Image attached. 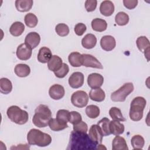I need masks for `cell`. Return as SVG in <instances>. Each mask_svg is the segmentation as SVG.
I'll list each match as a JSON object with an SVG mask.
<instances>
[{"label":"cell","instance_id":"cell-1","mask_svg":"<svg viewBox=\"0 0 150 150\" xmlns=\"http://www.w3.org/2000/svg\"><path fill=\"white\" fill-rule=\"evenodd\" d=\"M97 145L87 133L73 130L70 133L66 149L67 150H94L97 149Z\"/></svg>","mask_w":150,"mask_h":150},{"label":"cell","instance_id":"cell-29","mask_svg":"<svg viewBox=\"0 0 150 150\" xmlns=\"http://www.w3.org/2000/svg\"><path fill=\"white\" fill-rule=\"evenodd\" d=\"M138 49L142 53L150 49V43L149 39L145 36H141L137 38L136 41Z\"/></svg>","mask_w":150,"mask_h":150},{"label":"cell","instance_id":"cell-28","mask_svg":"<svg viewBox=\"0 0 150 150\" xmlns=\"http://www.w3.org/2000/svg\"><path fill=\"white\" fill-rule=\"evenodd\" d=\"M49 126L51 130L54 131H59L67 128L69 126L67 123H64L59 121L56 118H51L49 122Z\"/></svg>","mask_w":150,"mask_h":150},{"label":"cell","instance_id":"cell-41","mask_svg":"<svg viewBox=\"0 0 150 150\" xmlns=\"http://www.w3.org/2000/svg\"><path fill=\"white\" fill-rule=\"evenodd\" d=\"M73 130L77 132H84L87 133L88 131V126L87 124L84 122V121H81L79 123L73 125Z\"/></svg>","mask_w":150,"mask_h":150},{"label":"cell","instance_id":"cell-33","mask_svg":"<svg viewBox=\"0 0 150 150\" xmlns=\"http://www.w3.org/2000/svg\"><path fill=\"white\" fill-rule=\"evenodd\" d=\"M131 143L132 148L134 149H142L145 144L144 138L141 135H134L131 139Z\"/></svg>","mask_w":150,"mask_h":150},{"label":"cell","instance_id":"cell-20","mask_svg":"<svg viewBox=\"0 0 150 150\" xmlns=\"http://www.w3.org/2000/svg\"><path fill=\"white\" fill-rule=\"evenodd\" d=\"M97 43V38L96 36L91 33H88L84 36L81 40L82 46L87 49H90L95 47Z\"/></svg>","mask_w":150,"mask_h":150},{"label":"cell","instance_id":"cell-31","mask_svg":"<svg viewBox=\"0 0 150 150\" xmlns=\"http://www.w3.org/2000/svg\"><path fill=\"white\" fill-rule=\"evenodd\" d=\"M109 114L112 120L122 122L126 121V119L124 117L121 110L117 107H111L109 110Z\"/></svg>","mask_w":150,"mask_h":150},{"label":"cell","instance_id":"cell-32","mask_svg":"<svg viewBox=\"0 0 150 150\" xmlns=\"http://www.w3.org/2000/svg\"><path fill=\"white\" fill-rule=\"evenodd\" d=\"M110 122V120L108 118L104 117L97 122V125L100 127L104 136H108L111 134L109 127Z\"/></svg>","mask_w":150,"mask_h":150},{"label":"cell","instance_id":"cell-15","mask_svg":"<svg viewBox=\"0 0 150 150\" xmlns=\"http://www.w3.org/2000/svg\"><path fill=\"white\" fill-rule=\"evenodd\" d=\"M40 42V36L39 33L35 32L29 33L25 37V43L32 49L36 47Z\"/></svg>","mask_w":150,"mask_h":150},{"label":"cell","instance_id":"cell-40","mask_svg":"<svg viewBox=\"0 0 150 150\" xmlns=\"http://www.w3.org/2000/svg\"><path fill=\"white\" fill-rule=\"evenodd\" d=\"M81 121H82V117L81 114L79 112L75 111L70 112L69 122L70 124L73 125H75L79 123Z\"/></svg>","mask_w":150,"mask_h":150},{"label":"cell","instance_id":"cell-39","mask_svg":"<svg viewBox=\"0 0 150 150\" xmlns=\"http://www.w3.org/2000/svg\"><path fill=\"white\" fill-rule=\"evenodd\" d=\"M69 71V66L67 64L63 63L62 67L58 70L54 71V74L56 77L62 79V78H64L67 74Z\"/></svg>","mask_w":150,"mask_h":150},{"label":"cell","instance_id":"cell-43","mask_svg":"<svg viewBox=\"0 0 150 150\" xmlns=\"http://www.w3.org/2000/svg\"><path fill=\"white\" fill-rule=\"evenodd\" d=\"M97 5L96 0H87L85 1V8L87 12H90L94 11Z\"/></svg>","mask_w":150,"mask_h":150},{"label":"cell","instance_id":"cell-4","mask_svg":"<svg viewBox=\"0 0 150 150\" xmlns=\"http://www.w3.org/2000/svg\"><path fill=\"white\" fill-rule=\"evenodd\" d=\"M146 104V101L143 97H136L132 100L129 112V118L131 120L139 121L142 118Z\"/></svg>","mask_w":150,"mask_h":150},{"label":"cell","instance_id":"cell-7","mask_svg":"<svg viewBox=\"0 0 150 150\" xmlns=\"http://www.w3.org/2000/svg\"><path fill=\"white\" fill-rule=\"evenodd\" d=\"M72 104L78 108H83L87 105L88 102V96L87 93L83 90H78L74 92L71 96Z\"/></svg>","mask_w":150,"mask_h":150},{"label":"cell","instance_id":"cell-42","mask_svg":"<svg viewBox=\"0 0 150 150\" xmlns=\"http://www.w3.org/2000/svg\"><path fill=\"white\" fill-rule=\"evenodd\" d=\"M86 29L87 27L86 25H84L83 23H78L75 25L74 30L77 35L82 36L86 31Z\"/></svg>","mask_w":150,"mask_h":150},{"label":"cell","instance_id":"cell-8","mask_svg":"<svg viewBox=\"0 0 150 150\" xmlns=\"http://www.w3.org/2000/svg\"><path fill=\"white\" fill-rule=\"evenodd\" d=\"M83 66L87 67H92L98 69H103V66L99 60L89 54H82Z\"/></svg>","mask_w":150,"mask_h":150},{"label":"cell","instance_id":"cell-9","mask_svg":"<svg viewBox=\"0 0 150 150\" xmlns=\"http://www.w3.org/2000/svg\"><path fill=\"white\" fill-rule=\"evenodd\" d=\"M32 49L27 44L22 43L19 45L16 49V54L17 57L21 60H27L32 56Z\"/></svg>","mask_w":150,"mask_h":150},{"label":"cell","instance_id":"cell-11","mask_svg":"<svg viewBox=\"0 0 150 150\" xmlns=\"http://www.w3.org/2000/svg\"><path fill=\"white\" fill-rule=\"evenodd\" d=\"M104 83V77L99 73H93L88 76L87 84L91 88H100Z\"/></svg>","mask_w":150,"mask_h":150},{"label":"cell","instance_id":"cell-38","mask_svg":"<svg viewBox=\"0 0 150 150\" xmlns=\"http://www.w3.org/2000/svg\"><path fill=\"white\" fill-rule=\"evenodd\" d=\"M69 115L70 112L67 110H59L56 114V119L59 121L67 123L69 122Z\"/></svg>","mask_w":150,"mask_h":150},{"label":"cell","instance_id":"cell-26","mask_svg":"<svg viewBox=\"0 0 150 150\" xmlns=\"http://www.w3.org/2000/svg\"><path fill=\"white\" fill-rule=\"evenodd\" d=\"M91 27L94 31L101 32L107 29V23L103 19L95 18L91 21Z\"/></svg>","mask_w":150,"mask_h":150},{"label":"cell","instance_id":"cell-17","mask_svg":"<svg viewBox=\"0 0 150 150\" xmlns=\"http://www.w3.org/2000/svg\"><path fill=\"white\" fill-rule=\"evenodd\" d=\"M52 56V53L50 49L47 47L44 46L39 49L37 59L39 62L42 63H46L49 62Z\"/></svg>","mask_w":150,"mask_h":150},{"label":"cell","instance_id":"cell-37","mask_svg":"<svg viewBox=\"0 0 150 150\" xmlns=\"http://www.w3.org/2000/svg\"><path fill=\"white\" fill-rule=\"evenodd\" d=\"M55 31L56 33L60 36L64 37L68 35L69 33V28L65 23H59L55 27Z\"/></svg>","mask_w":150,"mask_h":150},{"label":"cell","instance_id":"cell-25","mask_svg":"<svg viewBox=\"0 0 150 150\" xmlns=\"http://www.w3.org/2000/svg\"><path fill=\"white\" fill-rule=\"evenodd\" d=\"M14 71L17 76L20 77H25L29 75L30 73V69L28 65L20 63L15 66Z\"/></svg>","mask_w":150,"mask_h":150},{"label":"cell","instance_id":"cell-10","mask_svg":"<svg viewBox=\"0 0 150 150\" xmlns=\"http://www.w3.org/2000/svg\"><path fill=\"white\" fill-rule=\"evenodd\" d=\"M84 74L79 71L74 72L69 78V86L73 88L81 87L84 84Z\"/></svg>","mask_w":150,"mask_h":150},{"label":"cell","instance_id":"cell-14","mask_svg":"<svg viewBox=\"0 0 150 150\" xmlns=\"http://www.w3.org/2000/svg\"><path fill=\"white\" fill-rule=\"evenodd\" d=\"M115 39L111 35H105L100 40V46L104 50L111 51L115 48Z\"/></svg>","mask_w":150,"mask_h":150},{"label":"cell","instance_id":"cell-22","mask_svg":"<svg viewBox=\"0 0 150 150\" xmlns=\"http://www.w3.org/2000/svg\"><path fill=\"white\" fill-rule=\"evenodd\" d=\"M63 61L61 57L57 55H52L47 62L48 69L53 72L58 70L62 66Z\"/></svg>","mask_w":150,"mask_h":150},{"label":"cell","instance_id":"cell-13","mask_svg":"<svg viewBox=\"0 0 150 150\" xmlns=\"http://www.w3.org/2000/svg\"><path fill=\"white\" fill-rule=\"evenodd\" d=\"M64 88L60 84H53L49 90V94L50 97L55 100H58L64 97Z\"/></svg>","mask_w":150,"mask_h":150},{"label":"cell","instance_id":"cell-12","mask_svg":"<svg viewBox=\"0 0 150 150\" xmlns=\"http://www.w3.org/2000/svg\"><path fill=\"white\" fill-rule=\"evenodd\" d=\"M88 135L97 144H100L102 143L104 135L100 127L97 124H93L91 126L89 129Z\"/></svg>","mask_w":150,"mask_h":150},{"label":"cell","instance_id":"cell-3","mask_svg":"<svg viewBox=\"0 0 150 150\" xmlns=\"http://www.w3.org/2000/svg\"><path fill=\"white\" fill-rule=\"evenodd\" d=\"M27 141L29 145L44 147L50 144L52 137L48 134L43 132L39 129L33 128L28 133Z\"/></svg>","mask_w":150,"mask_h":150},{"label":"cell","instance_id":"cell-36","mask_svg":"<svg viewBox=\"0 0 150 150\" xmlns=\"http://www.w3.org/2000/svg\"><path fill=\"white\" fill-rule=\"evenodd\" d=\"M24 21L26 25L29 28H35L38 23V19L36 16L33 13H28L25 16Z\"/></svg>","mask_w":150,"mask_h":150},{"label":"cell","instance_id":"cell-2","mask_svg":"<svg viewBox=\"0 0 150 150\" xmlns=\"http://www.w3.org/2000/svg\"><path fill=\"white\" fill-rule=\"evenodd\" d=\"M52 118V112L49 107L44 104L39 105L35 110L32 118L33 124L39 128H44L49 125Z\"/></svg>","mask_w":150,"mask_h":150},{"label":"cell","instance_id":"cell-6","mask_svg":"<svg viewBox=\"0 0 150 150\" xmlns=\"http://www.w3.org/2000/svg\"><path fill=\"white\" fill-rule=\"evenodd\" d=\"M134 89L132 83H126L117 90L114 91L111 94V99L114 102H123L127 97L131 94Z\"/></svg>","mask_w":150,"mask_h":150},{"label":"cell","instance_id":"cell-35","mask_svg":"<svg viewBox=\"0 0 150 150\" xmlns=\"http://www.w3.org/2000/svg\"><path fill=\"white\" fill-rule=\"evenodd\" d=\"M129 16L124 12H119L115 17V22L119 26L126 25L129 22Z\"/></svg>","mask_w":150,"mask_h":150},{"label":"cell","instance_id":"cell-16","mask_svg":"<svg viewBox=\"0 0 150 150\" xmlns=\"http://www.w3.org/2000/svg\"><path fill=\"white\" fill-rule=\"evenodd\" d=\"M100 11L105 16H111L114 12V4L108 0L103 1L100 6Z\"/></svg>","mask_w":150,"mask_h":150},{"label":"cell","instance_id":"cell-27","mask_svg":"<svg viewBox=\"0 0 150 150\" xmlns=\"http://www.w3.org/2000/svg\"><path fill=\"white\" fill-rule=\"evenodd\" d=\"M25 30V25L21 22H13L9 28L10 33L13 36H21Z\"/></svg>","mask_w":150,"mask_h":150},{"label":"cell","instance_id":"cell-18","mask_svg":"<svg viewBox=\"0 0 150 150\" xmlns=\"http://www.w3.org/2000/svg\"><path fill=\"white\" fill-rule=\"evenodd\" d=\"M90 98L97 102H101L104 100L105 98V94L104 91L100 88H92L89 92Z\"/></svg>","mask_w":150,"mask_h":150},{"label":"cell","instance_id":"cell-23","mask_svg":"<svg viewBox=\"0 0 150 150\" xmlns=\"http://www.w3.org/2000/svg\"><path fill=\"white\" fill-rule=\"evenodd\" d=\"M110 131L111 134L115 135L122 134L125 129L124 125L118 121L112 120L110 122Z\"/></svg>","mask_w":150,"mask_h":150},{"label":"cell","instance_id":"cell-24","mask_svg":"<svg viewBox=\"0 0 150 150\" xmlns=\"http://www.w3.org/2000/svg\"><path fill=\"white\" fill-rule=\"evenodd\" d=\"M33 4L32 0H16L15 1V7L18 11L25 12L32 8Z\"/></svg>","mask_w":150,"mask_h":150},{"label":"cell","instance_id":"cell-30","mask_svg":"<svg viewBox=\"0 0 150 150\" xmlns=\"http://www.w3.org/2000/svg\"><path fill=\"white\" fill-rule=\"evenodd\" d=\"M12 90V84L7 78H1L0 80V91L4 94H8Z\"/></svg>","mask_w":150,"mask_h":150},{"label":"cell","instance_id":"cell-44","mask_svg":"<svg viewBox=\"0 0 150 150\" xmlns=\"http://www.w3.org/2000/svg\"><path fill=\"white\" fill-rule=\"evenodd\" d=\"M123 4L124 6L126 8L128 9H132L137 6L138 4V1L137 0H124Z\"/></svg>","mask_w":150,"mask_h":150},{"label":"cell","instance_id":"cell-19","mask_svg":"<svg viewBox=\"0 0 150 150\" xmlns=\"http://www.w3.org/2000/svg\"><path fill=\"white\" fill-rule=\"evenodd\" d=\"M112 150H128V148L124 138L116 135L112 142Z\"/></svg>","mask_w":150,"mask_h":150},{"label":"cell","instance_id":"cell-34","mask_svg":"<svg viewBox=\"0 0 150 150\" xmlns=\"http://www.w3.org/2000/svg\"><path fill=\"white\" fill-rule=\"evenodd\" d=\"M100 112L99 107L96 105H89L86 108V115L90 118H96L99 116Z\"/></svg>","mask_w":150,"mask_h":150},{"label":"cell","instance_id":"cell-21","mask_svg":"<svg viewBox=\"0 0 150 150\" xmlns=\"http://www.w3.org/2000/svg\"><path fill=\"white\" fill-rule=\"evenodd\" d=\"M68 60L70 65L74 67H80L83 64L82 54L80 53L79 52H71L69 55Z\"/></svg>","mask_w":150,"mask_h":150},{"label":"cell","instance_id":"cell-5","mask_svg":"<svg viewBox=\"0 0 150 150\" xmlns=\"http://www.w3.org/2000/svg\"><path fill=\"white\" fill-rule=\"evenodd\" d=\"M6 114L11 121L19 125L26 124L29 119L28 112L17 105L9 107L6 111Z\"/></svg>","mask_w":150,"mask_h":150}]
</instances>
